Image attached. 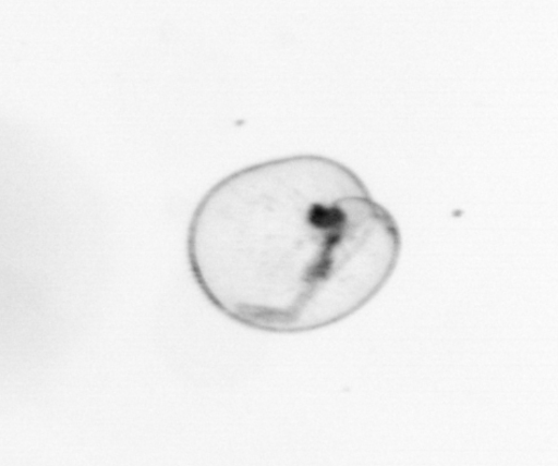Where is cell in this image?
Listing matches in <instances>:
<instances>
[{"mask_svg": "<svg viewBox=\"0 0 558 466\" xmlns=\"http://www.w3.org/2000/svg\"><path fill=\"white\" fill-rule=\"evenodd\" d=\"M401 230L359 174L337 160H263L215 183L186 232L191 275L211 307L274 334L343 322L390 281Z\"/></svg>", "mask_w": 558, "mask_h": 466, "instance_id": "6da1fadb", "label": "cell"}]
</instances>
